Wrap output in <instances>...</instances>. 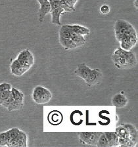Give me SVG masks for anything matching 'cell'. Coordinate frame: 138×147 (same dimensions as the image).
Returning <instances> with one entry per match:
<instances>
[{
    "label": "cell",
    "mask_w": 138,
    "mask_h": 147,
    "mask_svg": "<svg viewBox=\"0 0 138 147\" xmlns=\"http://www.w3.org/2000/svg\"><path fill=\"white\" fill-rule=\"evenodd\" d=\"M134 3H135V7L137 8V0H135Z\"/></svg>",
    "instance_id": "obj_34"
},
{
    "label": "cell",
    "mask_w": 138,
    "mask_h": 147,
    "mask_svg": "<svg viewBox=\"0 0 138 147\" xmlns=\"http://www.w3.org/2000/svg\"><path fill=\"white\" fill-rule=\"evenodd\" d=\"M24 106V102H18V101H16L14 100L9 105V107L7 108L8 111H15V110H18L22 109Z\"/></svg>",
    "instance_id": "obj_26"
},
{
    "label": "cell",
    "mask_w": 138,
    "mask_h": 147,
    "mask_svg": "<svg viewBox=\"0 0 138 147\" xmlns=\"http://www.w3.org/2000/svg\"><path fill=\"white\" fill-rule=\"evenodd\" d=\"M113 53L118 55L120 56L124 57L126 60L128 64L129 68L134 67L135 66L137 65V59L136 57L134 54V53L130 51H126L121 47H118L114 51Z\"/></svg>",
    "instance_id": "obj_5"
},
{
    "label": "cell",
    "mask_w": 138,
    "mask_h": 147,
    "mask_svg": "<svg viewBox=\"0 0 138 147\" xmlns=\"http://www.w3.org/2000/svg\"><path fill=\"white\" fill-rule=\"evenodd\" d=\"M97 147H108V141L107 138H106L104 133L103 132L102 134L99 138L97 144Z\"/></svg>",
    "instance_id": "obj_27"
},
{
    "label": "cell",
    "mask_w": 138,
    "mask_h": 147,
    "mask_svg": "<svg viewBox=\"0 0 138 147\" xmlns=\"http://www.w3.org/2000/svg\"><path fill=\"white\" fill-rule=\"evenodd\" d=\"M36 1H38L39 3L41 4V3H44V2H45V1H49V0H36Z\"/></svg>",
    "instance_id": "obj_33"
},
{
    "label": "cell",
    "mask_w": 138,
    "mask_h": 147,
    "mask_svg": "<svg viewBox=\"0 0 138 147\" xmlns=\"http://www.w3.org/2000/svg\"><path fill=\"white\" fill-rule=\"evenodd\" d=\"M11 87H12V86H11V85L10 84H9V83H1V84H0V92L11 90Z\"/></svg>",
    "instance_id": "obj_31"
},
{
    "label": "cell",
    "mask_w": 138,
    "mask_h": 147,
    "mask_svg": "<svg viewBox=\"0 0 138 147\" xmlns=\"http://www.w3.org/2000/svg\"><path fill=\"white\" fill-rule=\"evenodd\" d=\"M11 141V137L9 135V130L5 132L0 133V146H7Z\"/></svg>",
    "instance_id": "obj_23"
},
{
    "label": "cell",
    "mask_w": 138,
    "mask_h": 147,
    "mask_svg": "<svg viewBox=\"0 0 138 147\" xmlns=\"http://www.w3.org/2000/svg\"><path fill=\"white\" fill-rule=\"evenodd\" d=\"M115 133L119 138H124V139H128L130 138V135L127 129L122 124V125L118 126L115 129Z\"/></svg>",
    "instance_id": "obj_22"
},
{
    "label": "cell",
    "mask_w": 138,
    "mask_h": 147,
    "mask_svg": "<svg viewBox=\"0 0 138 147\" xmlns=\"http://www.w3.org/2000/svg\"><path fill=\"white\" fill-rule=\"evenodd\" d=\"M137 33L136 30L130 22L124 20H116L114 24V34H132Z\"/></svg>",
    "instance_id": "obj_3"
},
{
    "label": "cell",
    "mask_w": 138,
    "mask_h": 147,
    "mask_svg": "<svg viewBox=\"0 0 138 147\" xmlns=\"http://www.w3.org/2000/svg\"><path fill=\"white\" fill-rule=\"evenodd\" d=\"M112 61L113 62L114 66L116 68L120 69H127L129 68L128 64L126 60L124 57L120 56L118 55L112 53Z\"/></svg>",
    "instance_id": "obj_10"
},
{
    "label": "cell",
    "mask_w": 138,
    "mask_h": 147,
    "mask_svg": "<svg viewBox=\"0 0 138 147\" xmlns=\"http://www.w3.org/2000/svg\"><path fill=\"white\" fill-rule=\"evenodd\" d=\"M20 131V130L19 129L17 128V127L11 128L9 130V135H10V137H11V141H12L13 139H15V138L17 137L18 134H19Z\"/></svg>",
    "instance_id": "obj_28"
},
{
    "label": "cell",
    "mask_w": 138,
    "mask_h": 147,
    "mask_svg": "<svg viewBox=\"0 0 138 147\" xmlns=\"http://www.w3.org/2000/svg\"><path fill=\"white\" fill-rule=\"evenodd\" d=\"M102 73H101L99 69H91L90 72L89 73L88 76L85 82L86 83L87 86H91L96 84L99 82V80L101 79Z\"/></svg>",
    "instance_id": "obj_7"
},
{
    "label": "cell",
    "mask_w": 138,
    "mask_h": 147,
    "mask_svg": "<svg viewBox=\"0 0 138 147\" xmlns=\"http://www.w3.org/2000/svg\"><path fill=\"white\" fill-rule=\"evenodd\" d=\"M67 26L72 32L82 36L88 35L90 32L89 28L78 24H67Z\"/></svg>",
    "instance_id": "obj_14"
},
{
    "label": "cell",
    "mask_w": 138,
    "mask_h": 147,
    "mask_svg": "<svg viewBox=\"0 0 138 147\" xmlns=\"http://www.w3.org/2000/svg\"><path fill=\"white\" fill-rule=\"evenodd\" d=\"M120 45V47L126 51H130L137 45V34H122L115 36Z\"/></svg>",
    "instance_id": "obj_2"
},
{
    "label": "cell",
    "mask_w": 138,
    "mask_h": 147,
    "mask_svg": "<svg viewBox=\"0 0 138 147\" xmlns=\"http://www.w3.org/2000/svg\"><path fill=\"white\" fill-rule=\"evenodd\" d=\"M11 94L12 95L13 99L18 102H24V95L22 91L18 90L15 87H11Z\"/></svg>",
    "instance_id": "obj_19"
},
{
    "label": "cell",
    "mask_w": 138,
    "mask_h": 147,
    "mask_svg": "<svg viewBox=\"0 0 138 147\" xmlns=\"http://www.w3.org/2000/svg\"><path fill=\"white\" fill-rule=\"evenodd\" d=\"M40 5V7L39 9L38 12V20L40 22H43L45 15L51 12V5L49 1H45L44 3Z\"/></svg>",
    "instance_id": "obj_13"
},
{
    "label": "cell",
    "mask_w": 138,
    "mask_h": 147,
    "mask_svg": "<svg viewBox=\"0 0 138 147\" xmlns=\"http://www.w3.org/2000/svg\"><path fill=\"white\" fill-rule=\"evenodd\" d=\"M10 70L11 72L12 73L13 75L18 77L22 76L23 74H24L28 71L26 68H24V66H22L20 64L17 59H15L11 63L10 66Z\"/></svg>",
    "instance_id": "obj_8"
},
{
    "label": "cell",
    "mask_w": 138,
    "mask_h": 147,
    "mask_svg": "<svg viewBox=\"0 0 138 147\" xmlns=\"http://www.w3.org/2000/svg\"><path fill=\"white\" fill-rule=\"evenodd\" d=\"M108 141V147H116L118 145V137L115 132H104Z\"/></svg>",
    "instance_id": "obj_16"
},
{
    "label": "cell",
    "mask_w": 138,
    "mask_h": 147,
    "mask_svg": "<svg viewBox=\"0 0 138 147\" xmlns=\"http://www.w3.org/2000/svg\"><path fill=\"white\" fill-rule=\"evenodd\" d=\"M100 11L101 13L105 15V14L109 13L110 7L108 5H102L100 7Z\"/></svg>",
    "instance_id": "obj_32"
},
{
    "label": "cell",
    "mask_w": 138,
    "mask_h": 147,
    "mask_svg": "<svg viewBox=\"0 0 138 147\" xmlns=\"http://www.w3.org/2000/svg\"><path fill=\"white\" fill-rule=\"evenodd\" d=\"M118 145L120 147H135L137 144H135L130 138L124 139L118 137Z\"/></svg>",
    "instance_id": "obj_24"
},
{
    "label": "cell",
    "mask_w": 138,
    "mask_h": 147,
    "mask_svg": "<svg viewBox=\"0 0 138 147\" xmlns=\"http://www.w3.org/2000/svg\"><path fill=\"white\" fill-rule=\"evenodd\" d=\"M102 133L103 132H91L90 136H89L86 144L90 146H97L99 138Z\"/></svg>",
    "instance_id": "obj_20"
},
{
    "label": "cell",
    "mask_w": 138,
    "mask_h": 147,
    "mask_svg": "<svg viewBox=\"0 0 138 147\" xmlns=\"http://www.w3.org/2000/svg\"><path fill=\"white\" fill-rule=\"evenodd\" d=\"M65 12L64 9L61 7H59L51 11V22L56 26H61V16Z\"/></svg>",
    "instance_id": "obj_11"
},
{
    "label": "cell",
    "mask_w": 138,
    "mask_h": 147,
    "mask_svg": "<svg viewBox=\"0 0 138 147\" xmlns=\"http://www.w3.org/2000/svg\"><path fill=\"white\" fill-rule=\"evenodd\" d=\"M13 100H14V99H13L12 95H11H11H9L5 100H4L3 102H2V103L1 104V107H3V108H5V109H7V108L9 106V105H10Z\"/></svg>",
    "instance_id": "obj_29"
},
{
    "label": "cell",
    "mask_w": 138,
    "mask_h": 147,
    "mask_svg": "<svg viewBox=\"0 0 138 147\" xmlns=\"http://www.w3.org/2000/svg\"><path fill=\"white\" fill-rule=\"evenodd\" d=\"M11 95V90L0 92V105L4 100H5Z\"/></svg>",
    "instance_id": "obj_30"
},
{
    "label": "cell",
    "mask_w": 138,
    "mask_h": 147,
    "mask_svg": "<svg viewBox=\"0 0 138 147\" xmlns=\"http://www.w3.org/2000/svg\"><path fill=\"white\" fill-rule=\"evenodd\" d=\"M52 93L49 89L45 87L38 86L32 91V98L37 104H46L52 98Z\"/></svg>",
    "instance_id": "obj_1"
},
{
    "label": "cell",
    "mask_w": 138,
    "mask_h": 147,
    "mask_svg": "<svg viewBox=\"0 0 138 147\" xmlns=\"http://www.w3.org/2000/svg\"><path fill=\"white\" fill-rule=\"evenodd\" d=\"M128 100L125 95L122 93L116 94L112 98V104L116 108H124L128 105Z\"/></svg>",
    "instance_id": "obj_9"
},
{
    "label": "cell",
    "mask_w": 138,
    "mask_h": 147,
    "mask_svg": "<svg viewBox=\"0 0 138 147\" xmlns=\"http://www.w3.org/2000/svg\"><path fill=\"white\" fill-rule=\"evenodd\" d=\"M49 114L48 119L51 123L53 124V125H57L61 122L62 119H63V115L59 112L55 110L54 112H51Z\"/></svg>",
    "instance_id": "obj_18"
},
{
    "label": "cell",
    "mask_w": 138,
    "mask_h": 147,
    "mask_svg": "<svg viewBox=\"0 0 138 147\" xmlns=\"http://www.w3.org/2000/svg\"><path fill=\"white\" fill-rule=\"evenodd\" d=\"M70 39L77 45L78 47H81V46L84 45L85 44V43H86V40H85V39L84 38V36L76 34L72 31H71Z\"/></svg>",
    "instance_id": "obj_21"
},
{
    "label": "cell",
    "mask_w": 138,
    "mask_h": 147,
    "mask_svg": "<svg viewBox=\"0 0 138 147\" xmlns=\"http://www.w3.org/2000/svg\"><path fill=\"white\" fill-rule=\"evenodd\" d=\"M59 37L60 38L70 39L71 38V30L68 28L66 25H63L61 27L59 30Z\"/></svg>",
    "instance_id": "obj_25"
},
{
    "label": "cell",
    "mask_w": 138,
    "mask_h": 147,
    "mask_svg": "<svg viewBox=\"0 0 138 147\" xmlns=\"http://www.w3.org/2000/svg\"><path fill=\"white\" fill-rule=\"evenodd\" d=\"M59 42L65 50L73 49L78 47L77 45L71 39H66L59 37Z\"/></svg>",
    "instance_id": "obj_17"
},
{
    "label": "cell",
    "mask_w": 138,
    "mask_h": 147,
    "mask_svg": "<svg viewBox=\"0 0 138 147\" xmlns=\"http://www.w3.org/2000/svg\"><path fill=\"white\" fill-rule=\"evenodd\" d=\"M22 66L26 68L28 70L30 68L34 63L33 55L28 49H24L20 51L17 55V59Z\"/></svg>",
    "instance_id": "obj_4"
},
{
    "label": "cell",
    "mask_w": 138,
    "mask_h": 147,
    "mask_svg": "<svg viewBox=\"0 0 138 147\" xmlns=\"http://www.w3.org/2000/svg\"><path fill=\"white\" fill-rule=\"evenodd\" d=\"M122 125L128 129L129 135H130V139L135 144H137L138 141V133L136 127H135L134 125L131 123H123Z\"/></svg>",
    "instance_id": "obj_15"
},
{
    "label": "cell",
    "mask_w": 138,
    "mask_h": 147,
    "mask_svg": "<svg viewBox=\"0 0 138 147\" xmlns=\"http://www.w3.org/2000/svg\"><path fill=\"white\" fill-rule=\"evenodd\" d=\"M7 146L24 147L27 146V135L24 131L20 130L17 137L7 144Z\"/></svg>",
    "instance_id": "obj_6"
},
{
    "label": "cell",
    "mask_w": 138,
    "mask_h": 147,
    "mask_svg": "<svg viewBox=\"0 0 138 147\" xmlns=\"http://www.w3.org/2000/svg\"><path fill=\"white\" fill-rule=\"evenodd\" d=\"M91 70V69L88 66L86 65V64L82 63L78 65L77 68L75 70V74L81 78L82 80H84L85 81V80L87 78L89 73L90 72Z\"/></svg>",
    "instance_id": "obj_12"
}]
</instances>
